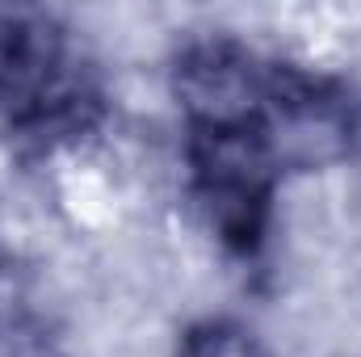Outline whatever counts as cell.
<instances>
[{
  "mask_svg": "<svg viewBox=\"0 0 361 357\" xmlns=\"http://www.w3.org/2000/svg\"><path fill=\"white\" fill-rule=\"evenodd\" d=\"M97 109L63 25L30 4H0V114L25 135H76Z\"/></svg>",
  "mask_w": 361,
  "mask_h": 357,
  "instance_id": "1",
  "label": "cell"
},
{
  "mask_svg": "<svg viewBox=\"0 0 361 357\" xmlns=\"http://www.w3.org/2000/svg\"><path fill=\"white\" fill-rule=\"evenodd\" d=\"M189 164H193V193L202 202L210 231L227 248L252 253L265 236L277 181V164L261 126L189 131Z\"/></svg>",
  "mask_w": 361,
  "mask_h": 357,
  "instance_id": "2",
  "label": "cell"
},
{
  "mask_svg": "<svg viewBox=\"0 0 361 357\" xmlns=\"http://www.w3.org/2000/svg\"><path fill=\"white\" fill-rule=\"evenodd\" d=\"M265 143L281 169H328L353 152L357 101L332 76L311 68H269L265 105L257 118Z\"/></svg>",
  "mask_w": 361,
  "mask_h": 357,
  "instance_id": "3",
  "label": "cell"
},
{
  "mask_svg": "<svg viewBox=\"0 0 361 357\" xmlns=\"http://www.w3.org/2000/svg\"><path fill=\"white\" fill-rule=\"evenodd\" d=\"M269 68L231 38L189 42L173 68V92L189 118V131L257 126L265 105Z\"/></svg>",
  "mask_w": 361,
  "mask_h": 357,
  "instance_id": "4",
  "label": "cell"
},
{
  "mask_svg": "<svg viewBox=\"0 0 361 357\" xmlns=\"http://www.w3.org/2000/svg\"><path fill=\"white\" fill-rule=\"evenodd\" d=\"M180 357H257V349L244 328H235L227 320H210V324L189 328Z\"/></svg>",
  "mask_w": 361,
  "mask_h": 357,
  "instance_id": "5",
  "label": "cell"
}]
</instances>
